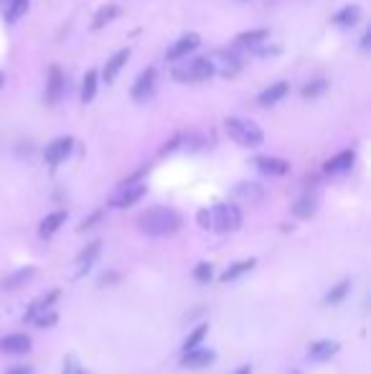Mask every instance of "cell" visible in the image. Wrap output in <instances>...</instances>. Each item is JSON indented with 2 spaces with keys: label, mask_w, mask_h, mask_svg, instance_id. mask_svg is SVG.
I'll list each match as a JSON object with an SVG mask.
<instances>
[{
  "label": "cell",
  "mask_w": 371,
  "mask_h": 374,
  "mask_svg": "<svg viewBox=\"0 0 371 374\" xmlns=\"http://www.w3.org/2000/svg\"><path fill=\"white\" fill-rule=\"evenodd\" d=\"M183 227L181 212L171 206H150L137 216V229L148 237H171Z\"/></svg>",
  "instance_id": "obj_1"
},
{
  "label": "cell",
  "mask_w": 371,
  "mask_h": 374,
  "mask_svg": "<svg viewBox=\"0 0 371 374\" xmlns=\"http://www.w3.org/2000/svg\"><path fill=\"white\" fill-rule=\"evenodd\" d=\"M224 128H227L229 137H232L234 143L244 145V148H257V145L265 143V133H262V128L252 120L227 117V120H224Z\"/></svg>",
  "instance_id": "obj_2"
},
{
  "label": "cell",
  "mask_w": 371,
  "mask_h": 374,
  "mask_svg": "<svg viewBox=\"0 0 371 374\" xmlns=\"http://www.w3.org/2000/svg\"><path fill=\"white\" fill-rule=\"evenodd\" d=\"M181 64H173V69H171V74H173L175 82H206L209 76L214 74L212 71V64H209V59L206 56H198V59H178Z\"/></svg>",
  "instance_id": "obj_3"
},
{
  "label": "cell",
  "mask_w": 371,
  "mask_h": 374,
  "mask_svg": "<svg viewBox=\"0 0 371 374\" xmlns=\"http://www.w3.org/2000/svg\"><path fill=\"white\" fill-rule=\"evenodd\" d=\"M212 212V229L221 232V235H229V232H236L242 227V212L236 204H229V201H221L216 204Z\"/></svg>",
  "instance_id": "obj_4"
},
{
  "label": "cell",
  "mask_w": 371,
  "mask_h": 374,
  "mask_svg": "<svg viewBox=\"0 0 371 374\" xmlns=\"http://www.w3.org/2000/svg\"><path fill=\"white\" fill-rule=\"evenodd\" d=\"M206 59H209V64H212L214 74L224 76V79L236 76L239 74V69H242V59H239L236 51H232V49H216V51H212Z\"/></svg>",
  "instance_id": "obj_5"
},
{
  "label": "cell",
  "mask_w": 371,
  "mask_h": 374,
  "mask_svg": "<svg viewBox=\"0 0 371 374\" xmlns=\"http://www.w3.org/2000/svg\"><path fill=\"white\" fill-rule=\"evenodd\" d=\"M145 194H148V186L143 181H125L120 186V191L110 198V206L112 209H128V206L137 204Z\"/></svg>",
  "instance_id": "obj_6"
},
{
  "label": "cell",
  "mask_w": 371,
  "mask_h": 374,
  "mask_svg": "<svg viewBox=\"0 0 371 374\" xmlns=\"http://www.w3.org/2000/svg\"><path fill=\"white\" fill-rule=\"evenodd\" d=\"M216 362V351L214 349H201V346H193V349H186L181 357L183 369H206Z\"/></svg>",
  "instance_id": "obj_7"
},
{
  "label": "cell",
  "mask_w": 371,
  "mask_h": 374,
  "mask_svg": "<svg viewBox=\"0 0 371 374\" xmlns=\"http://www.w3.org/2000/svg\"><path fill=\"white\" fill-rule=\"evenodd\" d=\"M341 351V343L334 341V339H318L308 346V362L313 364H323V362H331Z\"/></svg>",
  "instance_id": "obj_8"
},
{
  "label": "cell",
  "mask_w": 371,
  "mask_h": 374,
  "mask_svg": "<svg viewBox=\"0 0 371 374\" xmlns=\"http://www.w3.org/2000/svg\"><path fill=\"white\" fill-rule=\"evenodd\" d=\"M71 148H74V140H71V137H56V140H51L44 151L46 163H49V166H59V163H64V160L69 158Z\"/></svg>",
  "instance_id": "obj_9"
},
{
  "label": "cell",
  "mask_w": 371,
  "mask_h": 374,
  "mask_svg": "<svg viewBox=\"0 0 371 374\" xmlns=\"http://www.w3.org/2000/svg\"><path fill=\"white\" fill-rule=\"evenodd\" d=\"M198 44H201V36L198 33H186V36H181L178 41H175L171 49L166 51V59L168 61H178V59H186L191 51H196Z\"/></svg>",
  "instance_id": "obj_10"
},
{
  "label": "cell",
  "mask_w": 371,
  "mask_h": 374,
  "mask_svg": "<svg viewBox=\"0 0 371 374\" xmlns=\"http://www.w3.org/2000/svg\"><path fill=\"white\" fill-rule=\"evenodd\" d=\"M155 92V69H145L143 74L137 76V82L132 84V99L135 102H148Z\"/></svg>",
  "instance_id": "obj_11"
},
{
  "label": "cell",
  "mask_w": 371,
  "mask_h": 374,
  "mask_svg": "<svg viewBox=\"0 0 371 374\" xmlns=\"http://www.w3.org/2000/svg\"><path fill=\"white\" fill-rule=\"evenodd\" d=\"M31 339L26 334H8L0 336V351L3 354H13V357H21V354H28L31 351Z\"/></svg>",
  "instance_id": "obj_12"
},
{
  "label": "cell",
  "mask_w": 371,
  "mask_h": 374,
  "mask_svg": "<svg viewBox=\"0 0 371 374\" xmlns=\"http://www.w3.org/2000/svg\"><path fill=\"white\" fill-rule=\"evenodd\" d=\"M64 97V74L61 69L53 64L49 69V84H46V105H59V99Z\"/></svg>",
  "instance_id": "obj_13"
},
{
  "label": "cell",
  "mask_w": 371,
  "mask_h": 374,
  "mask_svg": "<svg viewBox=\"0 0 371 374\" xmlns=\"http://www.w3.org/2000/svg\"><path fill=\"white\" fill-rule=\"evenodd\" d=\"M59 296H61V290L59 288H53V290H49L46 296H41L38 300H33V303L26 308V313H23V323H31V321L36 318L38 313H44V311H49L56 300H59Z\"/></svg>",
  "instance_id": "obj_14"
},
{
  "label": "cell",
  "mask_w": 371,
  "mask_h": 374,
  "mask_svg": "<svg viewBox=\"0 0 371 374\" xmlns=\"http://www.w3.org/2000/svg\"><path fill=\"white\" fill-rule=\"evenodd\" d=\"M254 166H257L259 173H265V176H285V173H290L288 160L275 158V155H259V158H254Z\"/></svg>",
  "instance_id": "obj_15"
},
{
  "label": "cell",
  "mask_w": 371,
  "mask_h": 374,
  "mask_svg": "<svg viewBox=\"0 0 371 374\" xmlns=\"http://www.w3.org/2000/svg\"><path fill=\"white\" fill-rule=\"evenodd\" d=\"M99 252H102V242L99 239H92L87 247H84L82 252H79V257H76V265H79V273H76V278H84V275L89 273L92 265L97 262Z\"/></svg>",
  "instance_id": "obj_16"
},
{
  "label": "cell",
  "mask_w": 371,
  "mask_h": 374,
  "mask_svg": "<svg viewBox=\"0 0 371 374\" xmlns=\"http://www.w3.org/2000/svg\"><path fill=\"white\" fill-rule=\"evenodd\" d=\"M130 59V49H120L117 53H112L110 59H107L105 69H102V79H105V84H112L114 79H117V74L122 71V67L128 64Z\"/></svg>",
  "instance_id": "obj_17"
},
{
  "label": "cell",
  "mask_w": 371,
  "mask_h": 374,
  "mask_svg": "<svg viewBox=\"0 0 371 374\" xmlns=\"http://www.w3.org/2000/svg\"><path fill=\"white\" fill-rule=\"evenodd\" d=\"M354 163H356V153L354 151H341L338 155H334L331 160H326V166H323V171L331 176H338V173H346V171H351L354 168Z\"/></svg>",
  "instance_id": "obj_18"
},
{
  "label": "cell",
  "mask_w": 371,
  "mask_h": 374,
  "mask_svg": "<svg viewBox=\"0 0 371 374\" xmlns=\"http://www.w3.org/2000/svg\"><path fill=\"white\" fill-rule=\"evenodd\" d=\"M38 273L36 265H28V267H21V270H15L13 275H8V278H3L0 280V290H15L21 288V285H26L28 280H33Z\"/></svg>",
  "instance_id": "obj_19"
},
{
  "label": "cell",
  "mask_w": 371,
  "mask_h": 374,
  "mask_svg": "<svg viewBox=\"0 0 371 374\" xmlns=\"http://www.w3.org/2000/svg\"><path fill=\"white\" fill-rule=\"evenodd\" d=\"M316 212H318V196L316 194H303L293 204V214L297 219H311V216H316Z\"/></svg>",
  "instance_id": "obj_20"
},
{
  "label": "cell",
  "mask_w": 371,
  "mask_h": 374,
  "mask_svg": "<svg viewBox=\"0 0 371 374\" xmlns=\"http://www.w3.org/2000/svg\"><path fill=\"white\" fill-rule=\"evenodd\" d=\"M67 221V212L64 209H59V212L49 214L44 221H41V227H38V237L41 239H49V237H53L56 232H59V227Z\"/></svg>",
  "instance_id": "obj_21"
},
{
  "label": "cell",
  "mask_w": 371,
  "mask_h": 374,
  "mask_svg": "<svg viewBox=\"0 0 371 374\" xmlns=\"http://www.w3.org/2000/svg\"><path fill=\"white\" fill-rule=\"evenodd\" d=\"M290 92V84L288 82H277V84H270L262 94H259V105L262 107H270V105H277L285 94Z\"/></svg>",
  "instance_id": "obj_22"
},
{
  "label": "cell",
  "mask_w": 371,
  "mask_h": 374,
  "mask_svg": "<svg viewBox=\"0 0 371 374\" xmlns=\"http://www.w3.org/2000/svg\"><path fill=\"white\" fill-rule=\"evenodd\" d=\"M267 38H270V31L267 28H257V31H244V33H239L236 36V41L234 44L236 46H242V49H254V46H259V44H265Z\"/></svg>",
  "instance_id": "obj_23"
},
{
  "label": "cell",
  "mask_w": 371,
  "mask_h": 374,
  "mask_svg": "<svg viewBox=\"0 0 371 374\" xmlns=\"http://www.w3.org/2000/svg\"><path fill=\"white\" fill-rule=\"evenodd\" d=\"M359 18H361V8L346 6L334 15V23L338 26V28H354V26L359 23Z\"/></svg>",
  "instance_id": "obj_24"
},
{
  "label": "cell",
  "mask_w": 371,
  "mask_h": 374,
  "mask_svg": "<svg viewBox=\"0 0 371 374\" xmlns=\"http://www.w3.org/2000/svg\"><path fill=\"white\" fill-rule=\"evenodd\" d=\"M120 6H114V3H107V6H102L94 13V21H92V31H99V28H105L107 23H112L117 15H120Z\"/></svg>",
  "instance_id": "obj_25"
},
{
  "label": "cell",
  "mask_w": 371,
  "mask_h": 374,
  "mask_svg": "<svg viewBox=\"0 0 371 374\" xmlns=\"http://www.w3.org/2000/svg\"><path fill=\"white\" fill-rule=\"evenodd\" d=\"M257 265V260L250 257V260H242V262H232V265L221 273V282H232L236 280V278H242V275H247L252 270V267Z\"/></svg>",
  "instance_id": "obj_26"
},
{
  "label": "cell",
  "mask_w": 371,
  "mask_h": 374,
  "mask_svg": "<svg viewBox=\"0 0 371 374\" xmlns=\"http://www.w3.org/2000/svg\"><path fill=\"white\" fill-rule=\"evenodd\" d=\"M349 290H351V280L346 278V280H341L338 285H334V288L328 290L326 298H323V303L326 305H338L346 300V296H349Z\"/></svg>",
  "instance_id": "obj_27"
},
{
  "label": "cell",
  "mask_w": 371,
  "mask_h": 374,
  "mask_svg": "<svg viewBox=\"0 0 371 374\" xmlns=\"http://www.w3.org/2000/svg\"><path fill=\"white\" fill-rule=\"evenodd\" d=\"M6 8H3V15H6L8 23H15L26 10H28V0H3Z\"/></svg>",
  "instance_id": "obj_28"
},
{
  "label": "cell",
  "mask_w": 371,
  "mask_h": 374,
  "mask_svg": "<svg viewBox=\"0 0 371 374\" xmlns=\"http://www.w3.org/2000/svg\"><path fill=\"white\" fill-rule=\"evenodd\" d=\"M97 82H99V74L94 71V69H89V71L84 74V82H82V102L84 105L94 99V94H97Z\"/></svg>",
  "instance_id": "obj_29"
},
{
  "label": "cell",
  "mask_w": 371,
  "mask_h": 374,
  "mask_svg": "<svg viewBox=\"0 0 371 374\" xmlns=\"http://www.w3.org/2000/svg\"><path fill=\"white\" fill-rule=\"evenodd\" d=\"M209 334V323H198L193 331H191L189 336H186V341H183V351L186 349H193V346H201V341H204V336Z\"/></svg>",
  "instance_id": "obj_30"
},
{
  "label": "cell",
  "mask_w": 371,
  "mask_h": 374,
  "mask_svg": "<svg viewBox=\"0 0 371 374\" xmlns=\"http://www.w3.org/2000/svg\"><path fill=\"white\" fill-rule=\"evenodd\" d=\"M326 92H328L326 79H316V82H308L303 87V97L305 99H316V97H320V94H326Z\"/></svg>",
  "instance_id": "obj_31"
},
{
  "label": "cell",
  "mask_w": 371,
  "mask_h": 374,
  "mask_svg": "<svg viewBox=\"0 0 371 374\" xmlns=\"http://www.w3.org/2000/svg\"><path fill=\"white\" fill-rule=\"evenodd\" d=\"M234 194L242 198H252V201H259V198H262V189H259L257 183H239L234 189Z\"/></svg>",
  "instance_id": "obj_32"
},
{
  "label": "cell",
  "mask_w": 371,
  "mask_h": 374,
  "mask_svg": "<svg viewBox=\"0 0 371 374\" xmlns=\"http://www.w3.org/2000/svg\"><path fill=\"white\" fill-rule=\"evenodd\" d=\"M193 278H196L198 285H206V282H212L214 265H212V262H198V265L193 267Z\"/></svg>",
  "instance_id": "obj_33"
},
{
  "label": "cell",
  "mask_w": 371,
  "mask_h": 374,
  "mask_svg": "<svg viewBox=\"0 0 371 374\" xmlns=\"http://www.w3.org/2000/svg\"><path fill=\"white\" fill-rule=\"evenodd\" d=\"M56 321H59V313L49 308V311L38 313V316H36L33 321H31V323H33L36 328H49V326H56Z\"/></svg>",
  "instance_id": "obj_34"
},
{
  "label": "cell",
  "mask_w": 371,
  "mask_h": 374,
  "mask_svg": "<svg viewBox=\"0 0 371 374\" xmlns=\"http://www.w3.org/2000/svg\"><path fill=\"white\" fill-rule=\"evenodd\" d=\"M61 374H92L87 372L82 364H79V359L74 357V354H69L67 359H64V366H61Z\"/></svg>",
  "instance_id": "obj_35"
},
{
  "label": "cell",
  "mask_w": 371,
  "mask_h": 374,
  "mask_svg": "<svg viewBox=\"0 0 371 374\" xmlns=\"http://www.w3.org/2000/svg\"><path fill=\"white\" fill-rule=\"evenodd\" d=\"M198 227L212 229V212H209V209H201V212H198Z\"/></svg>",
  "instance_id": "obj_36"
},
{
  "label": "cell",
  "mask_w": 371,
  "mask_h": 374,
  "mask_svg": "<svg viewBox=\"0 0 371 374\" xmlns=\"http://www.w3.org/2000/svg\"><path fill=\"white\" fill-rule=\"evenodd\" d=\"M99 219H102V212H94V214H92V216H89V219H84L82 224H79V232H84V229H89L92 224H97Z\"/></svg>",
  "instance_id": "obj_37"
},
{
  "label": "cell",
  "mask_w": 371,
  "mask_h": 374,
  "mask_svg": "<svg viewBox=\"0 0 371 374\" xmlns=\"http://www.w3.org/2000/svg\"><path fill=\"white\" fill-rule=\"evenodd\" d=\"M6 374H33V369H31V366H26V364H18V366H10Z\"/></svg>",
  "instance_id": "obj_38"
},
{
  "label": "cell",
  "mask_w": 371,
  "mask_h": 374,
  "mask_svg": "<svg viewBox=\"0 0 371 374\" xmlns=\"http://www.w3.org/2000/svg\"><path fill=\"white\" fill-rule=\"evenodd\" d=\"M371 49V31H366L364 36H361V51H369Z\"/></svg>",
  "instance_id": "obj_39"
},
{
  "label": "cell",
  "mask_w": 371,
  "mask_h": 374,
  "mask_svg": "<svg viewBox=\"0 0 371 374\" xmlns=\"http://www.w3.org/2000/svg\"><path fill=\"white\" fill-rule=\"evenodd\" d=\"M232 374H252V366L244 364V366H239V369H236V372H232Z\"/></svg>",
  "instance_id": "obj_40"
},
{
  "label": "cell",
  "mask_w": 371,
  "mask_h": 374,
  "mask_svg": "<svg viewBox=\"0 0 371 374\" xmlns=\"http://www.w3.org/2000/svg\"><path fill=\"white\" fill-rule=\"evenodd\" d=\"M3 82H6V76H3V71H0V87H3Z\"/></svg>",
  "instance_id": "obj_41"
},
{
  "label": "cell",
  "mask_w": 371,
  "mask_h": 374,
  "mask_svg": "<svg viewBox=\"0 0 371 374\" xmlns=\"http://www.w3.org/2000/svg\"><path fill=\"white\" fill-rule=\"evenodd\" d=\"M293 374H300V372H293Z\"/></svg>",
  "instance_id": "obj_42"
},
{
  "label": "cell",
  "mask_w": 371,
  "mask_h": 374,
  "mask_svg": "<svg viewBox=\"0 0 371 374\" xmlns=\"http://www.w3.org/2000/svg\"><path fill=\"white\" fill-rule=\"evenodd\" d=\"M0 3H3V0H0Z\"/></svg>",
  "instance_id": "obj_43"
}]
</instances>
